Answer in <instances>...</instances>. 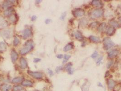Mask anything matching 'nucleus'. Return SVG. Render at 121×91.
<instances>
[{
    "instance_id": "1",
    "label": "nucleus",
    "mask_w": 121,
    "mask_h": 91,
    "mask_svg": "<svg viewBox=\"0 0 121 91\" xmlns=\"http://www.w3.org/2000/svg\"><path fill=\"white\" fill-rule=\"evenodd\" d=\"M34 43L33 41L29 40L26 42L24 47L21 49L20 52L21 55H24L30 52L34 47Z\"/></svg>"
},
{
    "instance_id": "2",
    "label": "nucleus",
    "mask_w": 121,
    "mask_h": 91,
    "mask_svg": "<svg viewBox=\"0 0 121 91\" xmlns=\"http://www.w3.org/2000/svg\"><path fill=\"white\" fill-rule=\"evenodd\" d=\"M104 48L105 50H108L115 45V43L109 37H106L103 40Z\"/></svg>"
},
{
    "instance_id": "3",
    "label": "nucleus",
    "mask_w": 121,
    "mask_h": 91,
    "mask_svg": "<svg viewBox=\"0 0 121 91\" xmlns=\"http://www.w3.org/2000/svg\"><path fill=\"white\" fill-rule=\"evenodd\" d=\"M27 73L32 78L37 79H40L43 77V74L41 72H32L31 71L28 70L27 71Z\"/></svg>"
},
{
    "instance_id": "4",
    "label": "nucleus",
    "mask_w": 121,
    "mask_h": 91,
    "mask_svg": "<svg viewBox=\"0 0 121 91\" xmlns=\"http://www.w3.org/2000/svg\"><path fill=\"white\" fill-rule=\"evenodd\" d=\"M104 11L102 9H97L93 11L92 12V17L97 18L102 17Z\"/></svg>"
},
{
    "instance_id": "5",
    "label": "nucleus",
    "mask_w": 121,
    "mask_h": 91,
    "mask_svg": "<svg viewBox=\"0 0 121 91\" xmlns=\"http://www.w3.org/2000/svg\"><path fill=\"white\" fill-rule=\"evenodd\" d=\"M72 14L74 17H77L83 16L85 14V12L84 10L82 9L78 8L73 10L72 11Z\"/></svg>"
},
{
    "instance_id": "6",
    "label": "nucleus",
    "mask_w": 121,
    "mask_h": 91,
    "mask_svg": "<svg viewBox=\"0 0 121 91\" xmlns=\"http://www.w3.org/2000/svg\"><path fill=\"white\" fill-rule=\"evenodd\" d=\"M22 35L23 38L24 39H27L31 37L32 35V33L31 30H30L29 28L25 29L22 33Z\"/></svg>"
},
{
    "instance_id": "7",
    "label": "nucleus",
    "mask_w": 121,
    "mask_h": 91,
    "mask_svg": "<svg viewBox=\"0 0 121 91\" xmlns=\"http://www.w3.org/2000/svg\"><path fill=\"white\" fill-rule=\"evenodd\" d=\"M15 0H6L4 1L2 5V7L3 9H8L10 8L12 6H13L15 3Z\"/></svg>"
},
{
    "instance_id": "8",
    "label": "nucleus",
    "mask_w": 121,
    "mask_h": 91,
    "mask_svg": "<svg viewBox=\"0 0 121 91\" xmlns=\"http://www.w3.org/2000/svg\"><path fill=\"white\" fill-rule=\"evenodd\" d=\"M119 52L117 49H113L111 50L108 53V57L109 58H113L116 57L118 55Z\"/></svg>"
},
{
    "instance_id": "9",
    "label": "nucleus",
    "mask_w": 121,
    "mask_h": 91,
    "mask_svg": "<svg viewBox=\"0 0 121 91\" xmlns=\"http://www.w3.org/2000/svg\"><path fill=\"white\" fill-rule=\"evenodd\" d=\"M11 59L13 63H15L18 58V54L15 50H12L11 52Z\"/></svg>"
},
{
    "instance_id": "10",
    "label": "nucleus",
    "mask_w": 121,
    "mask_h": 91,
    "mask_svg": "<svg viewBox=\"0 0 121 91\" xmlns=\"http://www.w3.org/2000/svg\"><path fill=\"white\" fill-rule=\"evenodd\" d=\"M108 89L109 90H111L114 87L116 86V82L113 79H108Z\"/></svg>"
},
{
    "instance_id": "11",
    "label": "nucleus",
    "mask_w": 121,
    "mask_h": 91,
    "mask_svg": "<svg viewBox=\"0 0 121 91\" xmlns=\"http://www.w3.org/2000/svg\"><path fill=\"white\" fill-rule=\"evenodd\" d=\"M20 63L21 67L22 69H25L27 67V62L23 57H21L20 59Z\"/></svg>"
},
{
    "instance_id": "12",
    "label": "nucleus",
    "mask_w": 121,
    "mask_h": 91,
    "mask_svg": "<svg viewBox=\"0 0 121 91\" xmlns=\"http://www.w3.org/2000/svg\"><path fill=\"white\" fill-rule=\"evenodd\" d=\"M73 48H74L73 43L72 42H70L65 46L64 47L63 51L65 52H67L73 49Z\"/></svg>"
},
{
    "instance_id": "13",
    "label": "nucleus",
    "mask_w": 121,
    "mask_h": 91,
    "mask_svg": "<svg viewBox=\"0 0 121 91\" xmlns=\"http://www.w3.org/2000/svg\"><path fill=\"white\" fill-rule=\"evenodd\" d=\"M12 87L11 85H7L6 84H3L0 86V89L2 91H9Z\"/></svg>"
},
{
    "instance_id": "14",
    "label": "nucleus",
    "mask_w": 121,
    "mask_h": 91,
    "mask_svg": "<svg viewBox=\"0 0 121 91\" xmlns=\"http://www.w3.org/2000/svg\"><path fill=\"white\" fill-rule=\"evenodd\" d=\"M106 26H107V24L105 22L101 23L97 27V31L99 32H103L105 30L106 28Z\"/></svg>"
},
{
    "instance_id": "15",
    "label": "nucleus",
    "mask_w": 121,
    "mask_h": 91,
    "mask_svg": "<svg viewBox=\"0 0 121 91\" xmlns=\"http://www.w3.org/2000/svg\"><path fill=\"white\" fill-rule=\"evenodd\" d=\"M115 28L113 27H109L106 30V34L108 36H112L115 33Z\"/></svg>"
},
{
    "instance_id": "16",
    "label": "nucleus",
    "mask_w": 121,
    "mask_h": 91,
    "mask_svg": "<svg viewBox=\"0 0 121 91\" xmlns=\"http://www.w3.org/2000/svg\"><path fill=\"white\" fill-rule=\"evenodd\" d=\"M74 36H75V38L79 41H82L83 40V37L82 33L78 31H77L76 32H75Z\"/></svg>"
},
{
    "instance_id": "17",
    "label": "nucleus",
    "mask_w": 121,
    "mask_h": 91,
    "mask_svg": "<svg viewBox=\"0 0 121 91\" xmlns=\"http://www.w3.org/2000/svg\"><path fill=\"white\" fill-rule=\"evenodd\" d=\"M89 40L91 41H92L93 42H95V43H99L101 42V39L97 37L94 36H91L89 37Z\"/></svg>"
},
{
    "instance_id": "18",
    "label": "nucleus",
    "mask_w": 121,
    "mask_h": 91,
    "mask_svg": "<svg viewBox=\"0 0 121 91\" xmlns=\"http://www.w3.org/2000/svg\"><path fill=\"white\" fill-rule=\"evenodd\" d=\"M91 3H92V5L94 7H102V2H101V1H100V0H93L92 1Z\"/></svg>"
},
{
    "instance_id": "19",
    "label": "nucleus",
    "mask_w": 121,
    "mask_h": 91,
    "mask_svg": "<svg viewBox=\"0 0 121 91\" xmlns=\"http://www.w3.org/2000/svg\"><path fill=\"white\" fill-rule=\"evenodd\" d=\"M108 24L111 26L112 27H113L114 28L115 27H119V24L118 23L117 21H115V20H111L108 22Z\"/></svg>"
},
{
    "instance_id": "20",
    "label": "nucleus",
    "mask_w": 121,
    "mask_h": 91,
    "mask_svg": "<svg viewBox=\"0 0 121 91\" xmlns=\"http://www.w3.org/2000/svg\"><path fill=\"white\" fill-rule=\"evenodd\" d=\"M21 84L22 86H25V87H32V83L31 81L25 80L22 82Z\"/></svg>"
},
{
    "instance_id": "21",
    "label": "nucleus",
    "mask_w": 121,
    "mask_h": 91,
    "mask_svg": "<svg viewBox=\"0 0 121 91\" xmlns=\"http://www.w3.org/2000/svg\"><path fill=\"white\" fill-rule=\"evenodd\" d=\"M79 24L82 26H86L88 24V20L86 18H83L80 20L79 21Z\"/></svg>"
},
{
    "instance_id": "22",
    "label": "nucleus",
    "mask_w": 121,
    "mask_h": 91,
    "mask_svg": "<svg viewBox=\"0 0 121 91\" xmlns=\"http://www.w3.org/2000/svg\"><path fill=\"white\" fill-rule=\"evenodd\" d=\"M14 11V9L12 7H10L8 9H7L4 12V15L6 16H11L12 15V14H13V12Z\"/></svg>"
},
{
    "instance_id": "23",
    "label": "nucleus",
    "mask_w": 121,
    "mask_h": 91,
    "mask_svg": "<svg viewBox=\"0 0 121 91\" xmlns=\"http://www.w3.org/2000/svg\"><path fill=\"white\" fill-rule=\"evenodd\" d=\"M23 80V78L21 77H16L13 78L12 82L13 83H18L21 82H22Z\"/></svg>"
},
{
    "instance_id": "24",
    "label": "nucleus",
    "mask_w": 121,
    "mask_h": 91,
    "mask_svg": "<svg viewBox=\"0 0 121 91\" xmlns=\"http://www.w3.org/2000/svg\"><path fill=\"white\" fill-rule=\"evenodd\" d=\"M7 26V22L3 17H0V26L5 27Z\"/></svg>"
},
{
    "instance_id": "25",
    "label": "nucleus",
    "mask_w": 121,
    "mask_h": 91,
    "mask_svg": "<svg viewBox=\"0 0 121 91\" xmlns=\"http://www.w3.org/2000/svg\"><path fill=\"white\" fill-rule=\"evenodd\" d=\"M6 50V44L3 42H0V52H4Z\"/></svg>"
},
{
    "instance_id": "26",
    "label": "nucleus",
    "mask_w": 121,
    "mask_h": 91,
    "mask_svg": "<svg viewBox=\"0 0 121 91\" xmlns=\"http://www.w3.org/2000/svg\"><path fill=\"white\" fill-rule=\"evenodd\" d=\"M2 34H3V36H4L6 38H8L11 37V33L9 30L4 31L2 33Z\"/></svg>"
},
{
    "instance_id": "27",
    "label": "nucleus",
    "mask_w": 121,
    "mask_h": 91,
    "mask_svg": "<svg viewBox=\"0 0 121 91\" xmlns=\"http://www.w3.org/2000/svg\"><path fill=\"white\" fill-rule=\"evenodd\" d=\"M22 89H23L22 87L19 85H17L14 86L13 88V91H21Z\"/></svg>"
},
{
    "instance_id": "28",
    "label": "nucleus",
    "mask_w": 121,
    "mask_h": 91,
    "mask_svg": "<svg viewBox=\"0 0 121 91\" xmlns=\"http://www.w3.org/2000/svg\"><path fill=\"white\" fill-rule=\"evenodd\" d=\"M9 19L10 20V21L13 23H15L16 22V21H17V17L14 15H11L9 17Z\"/></svg>"
},
{
    "instance_id": "29",
    "label": "nucleus",
    "mask_w": 121,
    "mask_h": 91,
    "mask_svg": "<svg viewBox=\"0 0 121 91\" xmlns=\"http://www.w3.org/2000/svg\"><path fill=\"white\" fill-rule=\"evenodd\" d=\"M71 58V56L68 55H65L64 56V60L63 62V63H66Z\"/></svg>"
},
{
    "instance_id": "30",
    "label": "nucleus",
    "mask_w": 121,
    "mask_h": 91,
    "mask_svg": "<svg viewBox=\"0 0 121 91\" xmlns=\"http://www.w3.org/2000/svg\"><path fill=\"white\" fill-rule=\"evenodd\" d=\"M20 40L18 37H15L14 40V45L15 46H17L20 43Z\"/></svg>"
},
{
    "instance_id": "31",
    "label": "nucleus",
    "mask_w": 121,
    "mask_h": 91,
    "mask_svg": "<svg viewBox=\"0 0 121 91\" xmlns=\"http://www.w3.org/2000/svg\"><path fill=\"white\" fill-rule=\"evenodd\" d=\"M98 24V22H92V23H91L89 25V27L90 28H95V27L97 26Z\"/></svg>"
},
{
    "instance_id": "32",
    "label": "nucleus",
    "mask_w": 121,
    "mask_h": 91,
    "mask_svg": "<svg viewBox=\"0 0 121 91\" xmlns=\"http://www.w3.org/2000/svg\"><path fill=\"white\" fill-rule=\"evenodd\" d=\"M113 62H114V61L113 60H110L109 62H108L107 63V68H108V69L110 68L111 67V66L113 64Z\"/></svg>"
},
{
    "instance_id": "33",
    "label": "nucleus",
    "mask_w": 121,
    "mask_h": 91,
    "mask_svg": "<svg viewBox=\"0 0 121 91\" xmlns=\"http://www.w3.org/2000/svg\"><path fill=\"white\" fill-rule=\"evenodd\" d=\"M72 66V64L71 62H69L66 65H65L64 68L67 71L68 69H69Z\"/></svg>"
},
{
    "instance_id": "34",
    "label": "nucleus",
    "mask_w": 121,
    "mask_h": 91,
    "mask_svg": "<svg viewBox=\"0 0 121 91\" xmlns=\"http://www.w3.org/2000/svg\"><path fill=\"white\" fill-rule=\"evenodd\" d=\"M98 56V52H97L96 51H95V52H94V53L91 56V58H92L93 59H95L96 58H97V57Z\"/></svg>"
},
{
    "instance_id": "35",
    "label": "nucleus",
    "mask_w": 121,
    "mask_h": 91,
    "mask_svg": "<svg viewBox=\"0 0 121 91\" xmlns=\"http://www.w3.org/2000/svg\"><path fill=\"white\" fill-rule=\"evenodd\" d=\"M67 15V13L66 12H64L63 13H62V14L61 15L60 17V19L62 20V21H64L65 18V17Z\"/></svg>"
},
{
    "instance_id": "36",
    "label": "nucleus",
    "mask_w": 121,
    "mask_h": 91,
    "mask_svg": "<svg viewBox=\"0 0 121 91\" xmlns=\"http://www.w3.org/2000/svg\"><path fill=\"white\" fill-rule=\"evenodd\" d=\"M67 71L68 72V73L69 75H72V74H73V73L74 72V69L73 68H72V67H71L69 69H68L67 70Z\"/></svg>"
},
{
    "instance_id": "37",
    "label": "nucleus",
    "mask_w": 121,
    "mask_h": 91,
    "mask_svg": "<svg viewBox=\"0 0 121 91\" xmlns=\"http://www.w3.org/2000/svg\"><path fill=\"white\" fill-rule=\"evenodd\" d=\"M63 69V66H58L56 68V70H55V71H56V72L57 73H59L60 71L62 70Z\"/></svg>"
},
{
    "instance_id": "38",
    "label": "nucleus",
    "mask_w": 121,
    "mask_h": 91,
    "mask_svg": "<svg viewBox=\"0 0 121 91\" xmlns=\"http://www.w3.org/2000/svg\"><path fill=\"white\" fill-rule=\"evenodd\" d=\"M102 59H103V57H102V56L100 57H99V58L98 59V60H97L96 64H98L100 63L101 62V61H102Z\"/></svg>"
},
{
    "instance_id": "39",
    "label": "nucleus",
    "mask_w": 121,
    "mask_h": 91,
    "mask_svg": "<svg viewBox=\"0 0 121 91\" xmlns=\"http://www.w3.org/2000/svg\"><path fill=\"white\" fill-rule=\"evenodd\" d=\"M45 23L46 24H49V23H50L51 22H52V20H51L50 19H47L46 20H45Z\"/></svg>"
},
{
    "instance_id": "40",
    "label": "nucleus",
    "mask_w": 121,
    "mask_h": 91,
    "mask_svg": "<svg viewBox=\"0 0 121 91\" xmlns=\"http://www.w3.org/2000/svg\"><path fill=\"white\" fill-rule=\"evenodd\" d=\"M47 70H48V73H49V75H50L51 77H52V76H53V71H52L51 69H49V68H48Z\"/></svg>"
},
{
    "instance_id": "41",
    "label": "nucleus",
    "mask_w": 121,
    "mask_h": 91,
    "mask_svg": "<svg viewBox=\"0 0 121 91\" xmlns=\"http://www.w3.org/2000/svg\"><path fill=\"white\" fill-rule=\"evenodd\" d=\"M41 59L38 58H35L34 59V61L33 62H35V63H38V62H39L40 61H41Z\"/></svg>"
},
{
    "instance_id": "42",
    "label": "nucleus",
    "mask_w": 121,
    "mask_h": 91,
    "mask_svg": "<svg viewBox=\"0 0 121 91\" xmlns=\"http://www.w3.org/2000/svg\"><path fill=\"white\" fill-rule=\"evenodd\" d=\"M110 72L109 71H107L106 72V73H105V78H107V77H108V76L110 75Z\"/></svg>"
},
{
    "instance_id": "43",
    "label": "nucleus",
    "mask_w": 121,
    "mask_h": 91,
    "mask_svg": "<svg viewBox=\"0 0 121 91\" xmlns=\"http://www.w3.org/2000/svg\"><path fill=\"white\" fill-rule=\"evenodd\" d=\"M57 58L61 59L63 58V55L62 54H59V55H57Z\"/></svg>"
},
{
    "instance_id": "44",
    "label": "nucleus",
    "mask_w": 121,
    "mask_h": 91,
    "mask_svg": "<svg viewBox=\"0 0 121 91\" xmlns=\"http://www.w3.org/2000/svg\"><path fill=\"white\" fill-rule=\"evenodd\" d=\"M37 17L36 16H35V15L32 16V21H35V20H36V19H37Z\"/></svg>"
},
{
    "instance_id": "45",
    "label": "nucleus",
    "mask_w": 121,
    "mask_h": 91,
    "mask_svg": "<svg viewBox=\"0 0 121 91\" xmlns=\"http://www.w3.org/2000/svg\"><path fill=\"white\" fill-rule=\"evenodd\" d=\"M98 86H99V87H103V85L102 84V83H101V82H98Z\"/></svg>"
},
{
    "instance_id": "46",
    "label": "nucleus",
    "mask_w": 121,
    "mask_h": 91,
    "mask_svg": "<svg viewBox=\"0 0 121 91\" xmlns=\"http://www.w3.org/2000/svg\"><path fill=\"white\" fill-rule=\"evenodd\" d=\"M42 1V0H36V2L37 3H40Z\"/></svg>"
},
{
    "instance_id": "47",
    "label": "nucleus",
    "mask_w": 121,
    "mask_h": 91,
    "mask_svg": "<svg viewBox=\"0 0 121 91\" xmlns=\"http://www.w3.org/2000/svg\"><path fill=\"white\" fill-rule=\"evenodd\" d=\"M118 20H119V21H120V22H121V17H119V18H118Z\"/></svg>"
},
{
    "instance_id": "48",
    "label": "nucleus",
    "mask_w": 121,
    "mask_h": 91,
    "mask_svg": "<svg viewBox=\"0 0 121 91\" xmlns=\"http://www.w3.org/2000/svg\"><path fill=\"white\" fill-rule=\"evenodd\" d=\"M21 91H26L25 90V89H22V90H21Z\"/></svg>"
},
{
    "instance_id": "49",
    "label": "nucleus",
    "mask_w": 121,
    "mask_h": 91,
    "mask_svg": "<svg viewBox=\"0 0 121 91\" xmlns=\"http://www.w3.org/2000/svg\"><path fill=\"white\" fill-rule=\"evenodd\" d=\"M39 91V90H34V91Z\"/></svg>"
},
{
    "instance_id": "50",
    "label": "nucleus",
    "mask_w": 121,
    "mask_h": 91,
    "mask_svg": "<svg viewBox=\"0 0 121 91\" xmlns=\"http://www.w3.org/2000/svg\"></svg>"
}]
</instances>
